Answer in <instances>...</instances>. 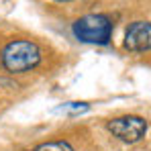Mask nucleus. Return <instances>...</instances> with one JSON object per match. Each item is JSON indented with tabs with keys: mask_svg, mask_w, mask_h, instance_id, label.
Wrapping results in <instances>:
<instances>
[{
	"mask_svg": "<svg viewBox=\"0 0 151 151\" xmlns=\"http://www.w3.org/2000/svg\"><path fill=\"white\" fill-rule=\"evenodd\" d=\"M74 35L82 43L106 45L112 35V23L106 14H86L74 23Z\"/></svg>",
	"mask_w": 151,
	"mask_h": 151,
	"instance_id": "nucleus-2",
	"label": "nucleus"
},
{
	"mask_svg": "<svg viewBox=\"0 0 151 151\" xmlns=\"http://www.w3.org/2000/svg\"><path fill=\"white\" fill-rule=\"evenodd\" d=\"M33 151H74V147L68 141H51V143H41Z\"/></svg>",
	"mask_w": 151,
	"mask_h": 151,
	"instance_id": "nucleus-6",
	"label": "nucleus"
},
{
	"mask_svg": "<svg viewBox=\"0 0 151 151\" xmlns=\"http://www.w3.org/2000/svg\"><path fill=\"white\" fill-rule=\"evenodd\" d=\"M108 131H110L116 139H121V141H125V143H135V141H139V139L145 137V133H147V123H145V119H141V116L127 114V116L112 119V121L108 123Z\"/></svg>",
	"mask_w": 151,
	"mask_h": 151,
	"instance_id": "nucleus-3",
	"label": "nucleus"
},
{
	"mask_svg": "<svg viewBox=\"0 0 151 151\" xmlns=\"http://www.w3.org/2000/svg\"><path fill=\"white\" fill-rule=\"evenodd\" d=\"M125 47L135 53L151 49V23L137 21V23L129 25L125 33Z\"/></svg>",
	"mask_w": 151,
	"mask_h": 151,
	"instance_id": "nucleus-4",
	"label": "nucleus"
},
{
	"mask_svg": "<svg viewBox=\"0 0 151 151\" xmlns=\"http://www.w3.org/2000/svg\"><path fill=\"white\" fill-rule=\"evenodd\" d=\"M39 61H41V49L33 41L17 39V41H10L2 49V63L10 74L29 72V70L37 68Z\"/></svg>",
	"mask_w": 151,
	"mask_h": 151,
	"instance_id": "nucleus-1",
	"label": "nucleus"
},
{
	"mask_svg": "<svg viewBox=\"0 0 151 151\" xmlns=\"http://www.w3.org/2000/svg\"><path fill=\"white\" fill-rule=\"evenodd\" d=\"M57 2H70V0H57Z\"/></svg>",
	"mask_w": 151,
	"mask_h": 151,
	"instance_id": "nucleus-7",
	"label": "nucleus"
},
{
	"mask_svg": "<svg viewBox=\"0 0 151 151\" xmlns=\"http://www.w3.org/2000/svg\"><path fill=\"white\" fill-rule=\"evenodd\" d=\"M86 110H88L86 102H68V104L55 108V112H63V114H80V112H86Z\"/></svg>",
	"mask_w": 151,
	"mask_h": 151,
	"instance_id": "nucleus-5",
	"label": "nucleus"
}]
</instances>
